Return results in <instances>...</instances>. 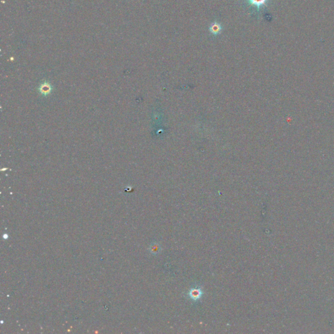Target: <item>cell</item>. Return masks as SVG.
Here are the masks:
<instances>
[{"label":"cell","instance_id":"cell-1","mask_svg":"<svg viewBox=\"0 0 334 334\" xmlns=\"http://www.w3.org/2000/svg\"><path fill=\"white\" fill-rule=\"evenodd\" d=\"M247 3L252 6H255L257 12H259L261 9L268 4L270 0H246Z\"/></svg>","mask_w":334,"mask_h":334},{"label":"cell","instance_id":"cell-3","mask_svg":"<svg viewBox=\"0 0 334 334\" xmlns=\"http://www.w3.org/2000/svg\"><path fill=\"white\" fill-rule=\"evenodd\" d=\"M201 295V291L198 289H193L190 292V296L191 298L196 299L198 298H200Z\"/></svg>","mask_w":334,"mask_h":334},{"label":"cell","instance_id":"cell-2","mask_svg":"<svg viewBox=\"0 0 334 334\" xmlns=\"http://www.w3.org/2000/svg\"><path fill=\"white\" fill-rule=\"evenodd\" d=\"M221 30H222L221 25L219 23L216 22H214L209 27V31L215 35L219 34L221 33Z\"/></svg>","mask_w":334,"mask_h":334}]
</instances>
